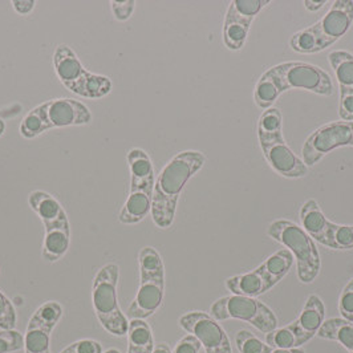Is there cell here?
Masks as SVG:
<instances>
[{"label": "cell", "instance_id": "1", "mask_svg": "<svg viewBox=\"0 0 353 353\" xmlns=\"http://www.w3.org/2000/svg\"><path fill=\"white\" fill-rule=\"evenodd\" d=\"M206 162L203 153L196 150L181 152L166 163L154 183L152 218L159 229H169L176 218L179 195L189 179Z\"/></svg>", "mask_w": 353, "mask_h": 353}, {"label": "cell", "instance_id": "2", "mask_svg": "<svg viewBox=\"0 0 353 353\" xmlns=\"http://www.w3.org/2000/svg\"><path fill=\"white\" fill-rule=\"evenodd\" d=\"M139 267L140 287L128 308V316L143 320L152 316L163 301L165 265L156 248H143L139 254Z\"/></svg>", "mask_w": 353, "mask_h": 353}, {"label": "cell", "instance_id": "3", "mask_svg": "<svg viewBox=\"0 0 353 353\" xmlns=\"http://www.w3.org/2000/svg\"><path fill=\"white\" fill-rule=\"evenodd\" d=\"M120 279V268L114 263L103 265L93 279L92 303L96 316L103 328L114 336H126L129 321L123 314L119 299L117 287Z\"/></svg>", "mask_w": 353, "mask_h": 353}, {"label": "cell", "instance_id": "4", "mask_svg": "<svg viewBox=\"0 0 353 353\" xmlns=\"http://www.w3.org/2000/svg\"><path fill=\"white\" fill-rule=\"evenodd\" d=\"M268 235L279 242L294 255L301 283H312L319 275L321 261L314 239L299 225L287 221H274L268 228Z\"/></svg>", "mask_w": 353, "mask_h": 353}, {"label": "cell", "instance_id": "5", "mask_svg": "<svg viewBox=\"0 0 353 353\" xmlns=\"http://www.w3.org/2000/svg\"><path fill=\"white\" fill-rule=\"evenodd\" d=\"M53 67L63 85L80 97L101 99L112 90V81L106 76L87 71L77 54L65 44L54 50Z\"/></svg>", "mask_w": 353, "mask_h": 353}, {"label": "cell", "instance_id": "6", "mask_svg": "<svg viewBox=\"0 0 353 353\" xmlns=\"http://www.w3.org/2000/svg\"><path fill=\"white\" fill-rule=\"evenodd\" d=\"M210 312L216 321L229 319L243 320L263 334H270L278 327V319L272 310L251 296L230 295L221 298L212 303Z\"/></svg>", "mask_w": 353, "mask_h": 353}, {"label": "cell", "instance_id": "7", "mask_svg": "<svg viewBox=\"0 0 353 353\" xmlns=\"http://www.w3.org/2000/svg\"><path fill=\"white\" fill-rule=\"evenodd\" d=\"M278 77L282 92L303 89L320 96L334 94L331 76L318 65L304 61H288L271 68Z\"/></svg>", "mask_w": 353, "mask_h": 353}, {"label": "cell", "instance_id": "8", "mask_svg": "<svg viewBox=\"0 0 353 353\" xmlns=\"http://www.w3.org/2000/svg\"><path fill=\"white\" fill-rule=\"evenodd\" d=\"M353 148V121H334L312 132L301 149L305 166H315L325 154L337 148Z\"/></svg>", "mask_w": 353, "mask_h": 353}, {"label": "cell", "instance_id": "9", "mask_svg": "<svg viewBox=\"0 0 353 353\" xmlns=\"http://www.w3.org/2000/svg\"><path fill=\"white\" fill-rule=\"evenodd\" d=\"M61 316L63 307L57 301H46L36 310L24 335L26 353H51V335Z\"/></svg>", "mask_w": 353, "mask_h": 353}, {"label": "cell", "instance_id": "10", "mask_svg": "<svg viewBox=\"0 0 353 353\" xmlns=\"http://www.w3.org/2000/svg\"><path fill=\"white\" fill-rule=\"evenodd\" d=\"M179 325L199 340L206 353H232L229 336L212 315L193 311L179 318Z\"/></svg>", "mask_w": 353, "mask_h": 353}, {"label": "cell", "instance_id": "11", "mask_svg": "<svg viewBox=\"0 0 353 353\" xmlns=\"http://www.w3.org/2000/svg\"><path fill=\"white\" fill-rule=\"evenodd\" d=\"M320 50L324 51L345 35L353 24V1L336 0L330 11L319 20Z\"/></svg>", "mask_w": 353, "mask_h": 353}, {"label": "cell", "instance_id": "12", "mask_svg": "<svg viewBox=\"0 0 353 353\" xmlns=\"http://www.w3.org/2000/svg\"><path fill=\"white\" fill-rule=\"evenodd\" d=\"M267 163L274 172L285 178H303L308 174V168L298 157L284 139L259 143Z\"/></svg>", "mask_w": 353, "mask_h": 353}, {"label": "cell", "instance_id": "13", "mask_svg": "<svg viewBox=\"0 0 353 353\" xmlns=\"http://www.w3.org/2000/svg\"><path fill=\"white\" fill-rule=\"evenodd\" d=\"M50 129L87 125L92 121L88 106L72 99H54L43 103Z\"/></svg>", "mask_w": 353, "mask_h": 353}, {"label": "cell", "instance_id": "14", "mask_svg": "<svg viewBox=\"0 0 353 353\" xmlns=\"http://www.w3.org/2000/svg\"><path fill=\"white\" fill-rule=\"evenodd\" d=\"M325 307L318 295H310L304 304L301 316L285 325L288 332L294 336L296 341V348H301L308 343L314 336L318 335L320 327L324 323Z\"/></svg>", "mask_w": 353, "mask_h": 353}, {"label": "cell", "instance_id": "15", "mask_svg": "<svg viewBox=\"0 0 353 353\" xmlns=\"http://www.w3.org/2000/svg\"><path fill=\"white\" fill-rule=\"evenodd\" d=\"M276 284L278 283L274 281L265 262L250 272L232 276L226 281V287L230 292H232V295H243L251 298L265 294Z\"/></svg>", "mask_w": 353, "mask_h": 353}, {"label": "cell", "instance_id": "16", "mask_svg": "<svg viewBox=\"0 0 353 353\" xmlns=\"http://www.w3.org/2000/svg\"><path fill=\"white\" fill-rule=\"evenodd\" d=\"M154 186L130 188L129 196L119 214V221L124 225H136L152 212Z\"/></svg>", "mask_w": 353, "mask_h": 353}, {"label": "cell", "instance_id": "17", "mask_svg": "<svg viewBox=\"0 0 353 353\" xmlns=\"http://www.w3.org/2000/svg\"><path fill=\"white\" fill-rule=\"evenodd\" d=\"M46 238L43 242V258L48 262H57L61 259L71 242L70 221H61L51 225H46Z\"/></svg>", "mask_w": 353, "mask_h": 353}, {"label": "cell", "instance_id": "18", "mask_svg": "<svg viewBox=\"0 0 353 353\" xmlns=\"http://www.w3.org/2000/svg\"><path fill=\"white\" fill-rule=\"evenodd\" d=\"M301 221L303 229L312 239L324 246L328 245V229L331 222L325 218L315 199H308L301 206Z\"/></svg>", "mask_w": 353, "mask_h": 353}, {"label": "cell", "instance_id": "19", "mask_svg": "<svg viewBox=\"0 0 353 353\" xmlns=\"http://www.w3.org/2000/svg\"><path fill=\"white\" fill-rule=\"evenodd\" d=\"M28 203L31 209L39 215L44 226L61 221H68V215L59 201L46 192L36 190L28 195Z\"/></svg>", "mask_w": 353, "mask_h": 353}, {"label": "cell", "instance_id": "20", "mask_svg": "<svg viewBox=\"0 0 353 353\" xmlns=\"http://www.w3.org/2000/svg\"><path fill=\"white\" fill-rule=\"evenodd\" d=\"M128 163L130 169V188L154 186V169L150 157L142 149H132L128 153Z\"/></svg>", "mask_w": 353, "mask_h": 353}, {"label": "cell", "instance_id": "21", "mask_svg": "<svg viewBox=\"0 0 353 353\" xmlns=\"http://www.w3.org/2000/svg\"><path fill=\"white\" fill-rule=\"evenodd\" d=\"M128 352L152 353L154 339L150 325L142 319H132L128 325Z\"/></svg>", "mask_w": 353, "mask_h": 353}, {"label": "cell", "instance_id": "22", "mask_svg": "<svg viewBox=\"0 0 353 353\" xmlns=\"http://www.w3.org/2000/svg\"><path fill=\"white\" fill-rule=\"evenodd\" d=\"M252 21L226 12L223 24V43L230 51H239L245 47Z\"/></svg>", "mask_w": 353, "mask_h": 353}, {"label": "cell", "instance_id": "23", "mask_svg": "<svg viewBox=\"0 0 353 353\" xmlns=\"http://www.w3.org/2000/svg\"><path fill=\"white\" fill-rule=\"evenodd\" d=\"M320 339L340 343L347 351L353 353V323L343 318L328 319L319 330Z\"/></svg>", "mask_w": 353, "mask_h": 353}, {"label": "cell", "instance_id": "24", "mask_svg": "<svg viewBox=\"0 0 353 353\" xmlns=\"http://www.w3.org/2000/svg\"><path fill=\"white\" fill-rule=\"evenodd\" d=\"M335 72L340 93L353 92V54L348 51H334L328 56Z\"/></svg>", "mask_w": 353, "mask_h": 353}, {"label": "cell", "instance_id": "25", "mask_svg": "<svg viewBox=\"0 0 353 353\" xmlns=\"http://www.w3.org/2000/svg\"><path fill=\"white\" fill-rule=\"evenodd\" d=\"M282 93L281 83L275 73L270 68L262 74V77L256 83L254 90V100L259 108L268 109L278 100V97Z\"/></svg>", "mask_w": 353, "mask_h": 353}, {"label": "cell", "instance_id": "26", "mask_svg": "<svg viewBox=\"0 0 353 353\" xmlns=\"http://www.w3.org/2000/svg\"><path fill=\"white\" fill-rule=\"evenodd\" d=\"M258 139L262 142L275 141L283 137V114L278 108H268L258 121Z\"/></svg>", "mask_w": 353, "mask_h": 353}, {"label": "cell", "instance_id": "27", "mask_svg": "<svg viewBox=\"0 0 353 353\" xmlns=\"http://www.w3.org/2000/svg\"><path fill=\"white\" fill-rule=\"evenodd\" d=\"M19 130H20V134L28 140L36 139L40 134L50 130V125H48L47 116H46V109L43 104L36 106L35 109H32L30 113H27V116L23 119V121L20 124Z\"/></svg>", "mask_w": 353, "mask_h": 353}, {"label": "cell", "instance_id": "28", "mask_svg": "<svg viewBox=\"0 0 353 353\" xmlns=\"http://www.w3.org/2000/svg\"><path fill=\"white\" fill-rule=\"evenodd\" d=\"M290 44L295 52L304 53V54L321 52L318 24L315 23L314 26L294 34Z\"/></svg>", "mask_w": 353, "mask_h": 353}, {"label": "cell", "instance_id": "29", "mask_svg": "<svg viewBox=\"0 0 353 353\" xmlns=\"http://www.w3.org/2000/svg\"><path fill=\"white\" fill-rule=\"evenodd\" d=\"M334 250H351L353 248V226L337 225L331 222L328 229V245Z\"/></svg>", "mask_w": 353, "mask_h": 353}, {"label": "cell", "instance_id": "30", "mask_svg": "<svg viewBox=\"0 0 353 353\" xmlns=\"http://www.w3.org/2000/svg\"><path fill=\"white\" fill-rule=\"evenodd\" d=\"M270 4V0H234L229 6V12L252 21L255 17Z\"/></svg>", "mask_w": 353, "mask_h": 353}, {"label": "cell", "instance_id": "31", "mask_svg": "<svg viewBox=\"0 0 353 353\" xmlns=\"http://www.w3.org/2000/svg\"><path fill=\"white\" fill-rule=\"evenodd\" d=\"M236 347L241 353H271L272 350V347L246 330L236 334Z\"/></svg>", "mask_w": 353, "mask_h": 353}, {"label": "cell", "instance_id": "32", "mask_svg": "<svg viewBox=\"0 0 353 353\" xmlns=\"http://www.w3.org/2000/svg\"><path fill=\"white\" fill-rule=\"evenodd\" d=\"M24 348V336L15 330L0 331V353L17 352Z\"/></svg>", "mask_w": 353, "mask_h": 353}, {"label": "cell", "instance_id": "33", "mask_svg": "<svg viewBox=\"0 0 353 353\" xmlns=\"http://www.w3.org/2000/svg\"><path fill=\"white\" fill-rule=\"evenodd\" d=\"M17 324V311L14 304L0 291V328L14 330Z\"/></svg>", "mask_w": 353, "mask_h": 353}, {"label": "cell", "instance_id": "34", "mask_svg": "<svg viewBox=\"0 0 353 353\" xmlns=\"http://www.w3.org/2000/svg\"><path fill=\"white\" fill-rule=\"evenodd\" d=\"M339 311L343 315V319L353 323V279L344 287L340 295Z\"/></svg>", "mask_w": 353, "mask_h": 353}, {"label": "cell", "instance_id": "35", "mask_svg": "<svg viewBox=\"0 0 353 353\" xmlns=\"http://www.w3.org/2000/svg\"><path fill=\"white\" fill-rule=\"evenodd\" d=\"M63 351L65 353H103V347L96 340L84 339L73 343Z\"/></svg>", "mask_w": 353, "mask_h": 353}, {"label": "cell", "instance_id": "36", "mask_svg": "<svg viewBox=\"0 0 353 353\" xmlns=\"http://www.w3.org/2000/svg\"><path fill=\"white\" fill-rule=\"evenodd\" d=\"M112 11L114 18L120 21H125L132 17L134 8H136V1L133 0H125V1H112Z\"/></svg>", "mask_w": 353, "mask_h": 353}, {"label": "cell", "instance_id": "37", "mask_svg": "<svg viewBox=\"0 0 353 353\" xmlns=\"http://www.w3.org/2000/svg\"><path fill=\"white\" fill-rule=\"evenodd\" d=\"M202 344L195 336L186 335L182 337L172 353H199Z\"/></svg>", "mask_w": 353, "mask_h": 353}, {"label": "cell", "instance_id": "38", "mask_svg": "<svg viewBox=\"0 0 353 353\" xmlns=\"http://www.w3.org/2000/svg\"><path fill=\"white\" fill-rule=\"evenodd\" d=\"M339 116L343 121H353V92L340 93Z\"/></svg>", "mask_w": 353, "mask_h": 353}, {"label": "cell", "instance_id": "39", "mask_svg": "<svg viewBox=\"0 0 353 353\" xmlns=\"http://www.w3.org/2000/svg\"><path fill=\"white\" fill-rule=\"evenodd\" d=\"M35 1L34 0H14L12 7L14 10L20 14V15H27L35 8Z\"/></svg>", "mask_w": 353, "mask_h": 353}, {"label": "cell", "instance_id": "40", "mask_svg": "<svg viewBox=\"0 0 353 353\" xmlns=\"http://www.w3.org/2000/svg\"><path fill=\"white\" fill-rule=\"evenodd\" d=\"M327 1L325 0H305L304 1V7L311 11V12H315L319 11L320 8H323V6L325 4Z\"/></svg>", "mask_w": 353, "mask_h": 353}, {"label": "cell", "instance_id": "41", "mask_svg": "<svg viewBox=\"0 0 353 353\" xmlns=\"http://www.w3.org/2000/svg\"><path fill=\"white\" fill-rule=\"evenodd\" d=\"M152 353H172V350H170V347H169L168 344H165V343H159V344H156V345H154L153 352Z\"/></svg>", "mask_w": 353, "mask_h": 353}, {"label": "cell", "instance_id": "42", "mask_svg": "<svg viewBox=\"0 0 353 353\" xmlns=\"http://www.w3.org/2000/svg\"><path fill=\"white\" fill-rule=\"evenodd\" d=\"M271 353H305L301 348H287V350H283V348H272Z\"/></svg>", "mask_w": 353, "mask_h": 353}, {"label": "cell", "instance_id": "43", "mask_svg": "<svg viewBox=\"0 0 353 353\" xmlns=\"http://www.w3.org/2000/svg\"><path fill=\"white\" fill-rule=\"evenodd\" d=\"M4 130H6V124H4V121L0 120V136H3Z\"/></svg>", "mask_w": 353, "mask_h": 353}, {"label": "cell", "instance_id": "44", "mask_svg": "<svg viewBox=\"0 0 353 353\" xmlns=\"http://www.w3.org/2000/svg\"><path fill=\"white\" fill-rule=\"evenodd\" d=\"M105 353H121L119 350H116V348H112V350H108L105 351Z\"/></svg>", "mask_w": 353, "mask_h": 353}, {"label": "cell", "instance_id": "45", "mask_svg": "<svg viewBox=\"0 0 353 353\" xmlns=\"http://www.w3.org/2000/svg\"><path fill=\"white\" fill-rule=\"evenodd\" d=\"M60 353H65V352H64V351H61V352H60Z\"/></svg>", "mask_w": 353, "mask_h": 353}, {"label": "cell", "instance_id": "46", "mask_svg": "<svg viewBox=\"0 0 353 353\" xmlns=\"http://www.w3.org/2000/svg\"><path fill=\"white\" fill-rule=\"evenodd\" d=\"M128 353H134V352H128Z\"/></svg>", "mask_w": 353, "mask_h": 353}]
</instances>
